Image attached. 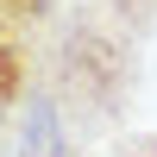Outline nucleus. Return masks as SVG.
<instances>
[{
	"instance_id": "nucleus-1",
	"label": "nucleus",
	"mask_w": 157,
	"mask_h": 157,
	"mask_svg": "<svg viewBox=\"0 0 157 157\" xmlns=\"http://www.w3.org/2000/svg\"><path fill=\"white\" fill-rule=\"evenodd\" d=\"M138 101V38L69 0L38 50V88L13 120L19 157H88L101 138H126Z\"/></svg>"
},
{
	"instance_id": "nucleus-2",
	"label": "nucleus",
	"mask_w": 157,
	"mask_h": 157,
	"mask_svg": "<svg viewBox=\"0 0 157 157\" xmlns=\"http://www.w3.org/2000/svg\"><path fill=\"white\" fill-rule=\"evenodd\" d=\"M38 50H44L38 38H19L0 25V145L13 138V120L38 88Z\"/></svg>"
},
{
	"instance_id": "nucleus-3",
	"label": "nucleus",
	"mask_w": 157,
	"mask_h": 157,
	"mask_svg": "<svg viewBox=\"0 0 157 157\" xmlns=\"http://www.w3.org/2000/svg\"><path fill=\"white\" fill-rule=\"evenodd\" d=\"M57 19H63V0H0V25L19 38H38V44L50 38Z\"/></svg>"
},
{
	"instance_id": "nucleus-4",
	"label": "nucleus",
	"mask_w": 157,
	"mask_h": 157,
	"mask_svg": "<svg viewBox=\"0 0 157 157\" xmlns=\"http://www.w3.org/2000/svg\"><path fill=\"white\" fill-rule=\"evenodd\" d=\"M82 6H94L107 25H120V32H132V38L157 32V0H82Z\"/></svg>"
},
{
	"instance_id": "nucleus-5",
	"label": "nucleus",
	"mask_w": 157,
	"mask_h": 157,
	"mask_svg": "<svg viewBox=\"0 0 157 157\" xmlns=\"http://www.w3.org/2000/svg\"><path fill=\"white\" fill-rule=\"evenodd\" d=\"M107 157H157V132H126V138H113Z\"/></svg>"
}]
</instances>
